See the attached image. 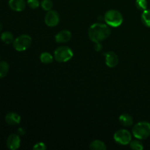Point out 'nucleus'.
I'll return each instance as SVG.
<instances>
[{"label": "nucleus", "mask_w": 150, "mask_h": 150, "mask_svg": "<svg viewBox=\"0 0 150 150\" xmlns=\"http://www.w3.org/2000/svg\"><path fill=\"white\" fill-rule=\"evenodd\" d=\"M10 70V65L6 62H0V79L4 78L8 74Z\"/></svg>", "instance_id": "16"}, {"label": "nucleus", "mask_w": 150, "mask_h": 150, "mask_svg": "<svg viewBox=\"0 0 150 150\" xmlns=\"http://www.w3.org/2000/svg\"><path fill=\"white\" fill-rule=\"evenodd\" d=\"M73 53L71 48L67 46H59L54 51V58L59 62H66L71 59Z\"/></svg>", "instance_id": "4"}, {"label": "nucleus", "mask_w": 150, "mask_h": 150, "mask_svg": "<svg viewBox=\"0 0 150 150\" xmlns=\"http://www.w3.org/2000/svg\"><path fill=\"white\" fill-rule=\"evenodd\" d=\"M32 38L28 35H22L13 41V48L17 51H24L32 45Z\"/></svg>", "instance_id": "5"}, {"label": "nucleus", "mask_w": 150, "mask_h": 150, "mask_svg": "<svg viewBox=\"0 0 150 150\" xmlns=\"http://www.w3.org/2000/svg\"><path fill=\"white\" fill-rule=\"evenodd\" d=\"M40 59L41 62L46 64H51V63L53 62V60H54L52 55L48 52L42 53L40 57Z\"/></svg>", "instance_id": "17"}, {"label": "nucleus", "mask_w": 150, "mask_h": 150, "mask_svg": "<svg viewBox=\"0 0 150 150\" xmlns=\"http://www.w3.org/2000/svg\"><path fill=\"white\" fill-rule=\"evenodd\" d=\"M119 120H120V122L125 127H129V126L133 125V118L128 114H121L119 117Z\"/></svg>", "instance_id": "13"}, {"label": "nucleus", "mask_w": 150, "mask_h": 150, "mask_svg": "<svg viewBox=\"0 0 150 150\" xmlns=\"http://www.w3.org/2000/svg\"><path fill=\"white\" fill-rule=\"evenodd\" d=\"M104 20L108 26L111 27H118L122 23L123 17L118 10H109L105 13Z\"/></svg>", "instance_id": "3"}, {"label": "nucleus", "mask_w": 150, "mask_h": 150, "mask_svg": "<svg viewBox=\"0 0 150 150\" xmlns=\"http://www.w3.org/2000/svg\"><path fill=\"white\" fill-rule=\"evenodd\" d=\"M41 7L45 11H49L52 9L53 2L51 0H42L41 2Z\"/></svg>", "instance_id": "20"}, {"label": "nucleus", "mask_w": 150, "mask_h": 150, "mask_svg": "<svg viewBox=\"0 0 150 150\" xmlns=\"http://www.w3.org/2000/svg\"><path fill=\"white\" fill-rule=\"evenodd\" d=\"M142 23L146 26L150 28V10H144L142 15Z\"/></svg>", "instance_id": "18"}, {"label": "nucleus", "mask_w": 150, "mask_h": 150, "mask_svg": "<svg viewBox=\"0 0 150 150\" xmlns=\"http://www.w3.org/2000/svg\"><path fill=\"white\" fill-rule=\"evenodd\" d=\"M27 4L30 8L37 9L40 6L39 0H28Z\"/></svg>", "instance_id": "22"}, {"label": "nucleus", "mask_w": 150, "mask_h": 150, "mask_svg": "<svg viewBox=\"0 0 150 150\" xmlns=\"http://www.w3.org/2000/svg\"><path fill=\"white\" fill-rule=\"evenodd\" d=\"M89 149L92 150H105L107 147L105 143L102 141L95 140L89 144Z\"/></svg>", "instance_id": "14"}, {"label": "nucleus", "mask_w": 150, "mask_h": 150, "mask_svg": "<svg viewBox=\"0 0 150 150\" xmlns=\"http://www.w3.org/2000/svg\"><path fill=\"white\" fill-rule=\"evenodd\" d=\"M71 39V32L68 30H62L55 36V40L59 43L67 42Z\"/></svg>", "instance_id": "11"}, {"label": "nucleus", "mask_w": 150, "mask_h": 150, "mask_svg": "<svg viewBox=\"0 0 150 150\" xmlns=\"http://www.w3.org/2000/svg\"><path fill=\"white\" fill-rule=\"evenodd\" d=\"M9 7L13 11L21 12L26 8V2L24 0H9Z\"/></svg>", "instance_id": "10"}, {"label": "nucleus", "mask_w": 150, "mask_h": 150, "mask_svg": "<svg viewBox=\"0 0 150 150\" xmlns=\"http://www.w3.org/2000/svg\"><path fill=\"white\" fill-rule=\"evenodd\" d=\"M136 6L139 10L144 11L147 9V1L146 0H136Z\"/></svg>", "instance_id": "21"}, {"label": "nucleus", "mask_w": 150, "mask_h": 150, "mask_svg": "<svg viewBox=\"0 0 150 150\" xmlns=\"http://www.w3.org/2000/svg\"><path fill=\"white\" fill-rule=\"evenodd\" d=\"M1 29H2V24H1V21H0V32H1Z\"/></svg>", "instance_id": "26"}, {"label": "nucleus", "mask_w": 150, "mask_h": 150, "mask_svg": "<svg viewBox=\"0 0 150 150\" xmlns=\"http://www.w3.org/2000/svg\"><path fill=\"white\" fill-rule=\"evenodd\" d=\"M21 140L17 134H10L7 139V146L10 150H16L20 147Z\"/></svg>", "instance_id": "8"}, {"label": "nucleus", "mask_w": 150, "mask_h": 150, "mask_svg": "<svg viewBox=\"0 0 150 150\" xmlns=\"http://www.w3.org/2000/svg\"><path fill=\"white\" fill-rule=\"evenodd\" d=\"M95 49L96 51H100L103 49V46L100 42H96L95 45Z\"/></svg>", "instance_id": "24"}, {"label": "nucleus", "mask_w": 150, "mask_h": 150, "mask_svg": "<svg viewBox=\"0 0 150 150\" xmlns=\"http://www.w3.org/2000/svg\"><path fill=\"white\" fill-rule=\"evenodd\" d=\"M47 147L45 146V144L42 142H39V143H37L35 146H33V149L35 150H45L46 149Z\"/></svg>", "instance_id": "23"}, {"label": "nucleus", "mask_w": 150, "mask_h": 150, "mask_svg": "<svg viewBox=\"0 0 150 150\" xmlns=\"http://www.w3.org/2000/svg\"><path fill=\"white\" fill-rule=\"evenodd\" d=\"M105 57V64L108 67H115L118 64L119 59L117 54L114 51H108L105 54H104Z\"/></svg>", "instance_id": "9"}, {"label": "nucleus", "mask_w": 150, "mask_h": 150, "mask_svg": "<svg viewBox=\"0 0 150 150\" xmlns=\"http://www.w3.org/2000/svg\"><path fill=\"white\" fill-rule=\"evenodd\" d=\"M114 139L117 144L120 145H127L132 140V136L130 132L125 129L119 130L114 133Z\"/></svg>", "instance_id": "6"}, {"label": "nucleus", "mask_w": 150, "mask_h": 150, "mask_svg": "<svg viewBox=\"0 0 150 150\" xmlns=\"http://www.w3.org/2000/svg\"><path fill=\"white\" fill-rule=\"evenodd\" d=\"M1 40L4 43L10 44L14 41V37L13 34L10 32H4L1 34Z\"/></svg>", "instance_id": "15"}, {"label": "nucleus", "mask_w": 150, "mask_h": 150, "mask_svg": "<svg viewBox=\"0 0 150 150\" xmlns=\"http://www.w3.org/2000/svg\"><path fill=\"white\" fill-rule=\"evenodd\" d=\"M111 35V29L104 23H96L92 24L88 31L89 38L92 42H100L106 40Z\"/></svg>", "instance_id": "1"}, {"label": "nucleus", "mask_w": 150, "mask_h": 150, "mask_svg": "<svg viewBox=\"0 0 150 150\" xmlns=\"http://www.w3.org/2000/svg\"><path fill=\"white\" fill-rule=\"evenodd\" d=\"M5 122L10 125H18L21 122V117L19 114L15 112L8 113L5 116Z\"/></svg>", "instance_id": "12"}, {"label": "nucleus", "mask_w": 150, "mask_h": 150, "mask_svg": "<svg viewBox=\"0 0 150 150\" xmlns=\"http://www.w3.org/2000/svg\"><path fill=\"white\" fill-rule=\"evenodd\" d=\"M45 23L49 27H54L59 23V16L55 10L48 11L45 16Z\"/></svg>", "instance_id": "7"}, {"label": "nucleus", "mask_w": 150, "mask_h": 150, "mask_svg": "<svg viewBox=\"0 0 150 150\" xmlns=\"http://www.w3.org/2000/svg\"><path fill=\"white\" fill-rule=\"evenodd\" d=\"M133 136L139 140L147 139L150 136V123L148 122H140L134 125L132 130Z\"/></svg>", "instance_id": "2"}, {"label": "nucleus", "mask_w": 150, "mask_h": 150, "mask_svg": "<svg viewBox=\"0 0 150 150\" xmlns=\"http://www.w3.org/2000/svg\"><path fill=\"white\" fill-rule=\"evenodd\" d=\"M130 146L133 150H142L144 149L143 144L139 140H133L130 142Z\"/></svg>", "instance_id": "19"}, {"label": "nucleus", "mask_w": 150, "mask_h": 150, "mask_svg": "<svg viewBox=\"0 0 150 150\" xmlns=\"http://www.w3.org/2000/svg\"><path fill=\"white\" fill-rule=\"evenodd\" d=\"M18 133H20L21 135H23L25 133V131L23 128H20L18 129Z\"/></svg>", "instance_id": "25"}]
</instances>
